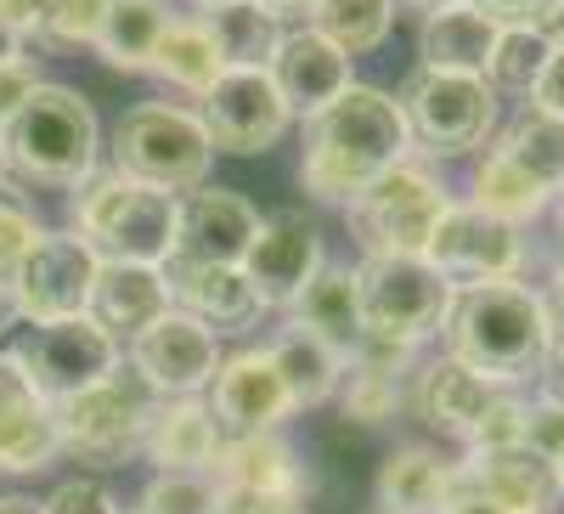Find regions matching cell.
<instances>
[{"instance_id":"obj_1","label":"cell","mask_w":564,"mask_h":514,"mask_svg":"<svg viewBox=\"0 0 564 514\" xmlns=\"http://www.w3.org/2000/svg\"><path fill=\"white\" fill-rule=\"evenodd\" d=\"M412 153V130L401 97L379 85H350L339 103H327L316 119H305V153H300V186L316 204H350L367 181H379Z\"/></svg>"},{"instance_id":"obj_2","label":"cell","mask_w":564,"mask_h":514,"mask_svg":"<svg viewBox=\"0 0 564 514\" xmlns=\"http://www.w3.org/2000/svg\"><path fill=\"white\" fill-rule=\"evenodd\" d=\"M446 356L486 373L497 385H525L547 362V322H542V289L525 277H502V283L457 289L446 311Z\"/></svg>"},{"instance_id":"obj_3","label":"cell","mask_w":564,"mask_h":514,"mask_svg":"<svg viewBox=\"0 0 564 514\" xmlns=\"http://www.w3.org/2000/svg\"><path fill=\"white\" fill-rule=\"evenodd\" d=\"M7 170L34 186H85L102 159V125L79 90L68 85H40L29 108L0 130Z\"/></svg>"},{"instance_id":"obj_4","label":"cell","mask_w":564,"mask_h":514,"mask_svg":"<svg viewBox=\"0 0 564 514\" xmlns=\"http://www.w3.org/2000/svg\"><path fill=\"white\" fill-rule=\"evenodd\" d=\"M181 199L159 186L124 181L119 170L90 175L74 199V232L90 244L97 260H130V266H170L175 255Z\"/></svg>"},{"instance_id":"obj_5","label":"cell","mask_w":564,"mask_h":514,"mask_svg":"<svg viewBox=\"0 0 564 514\" xmlns=\"http://www.w3.org/2000/svg\"><path fill=\"white\" fill-rule=\"evenodd\" d=\"M113 170L124 181L159 186V193H198L215 170V142L198 114L175 103H135L113 125Z\"/></svg>"},{"instance_id":"obj_6","label":"cell","mask_w":564,"mask_h":514,"mask_svg":"<svg viewBox=\"0 0 564 514\" xmlns=\"http://www.w3.org/2000/svg\"><path fill=\"white\" fill-rule=\"evenodd\" d=\"M446 204H452L446 186L423 164L401 159L345 204V221H350V238L361 244V260H423Z\"/></svg>"},{"instance_id":"obj_7","label":"cell","mask_w":564,"mask_h":514,"mask_svg":"<svg viewBox=\"0 0 564 514\" xmlns=\"http://www.w3.org/2000/svg\"><path fill=\"white\" fill-rule=\"evenodd\" d=\"M350 271H356L367 345H390V351H412L417 356L423 340H441L457 289L430 260H361Z\"/></svg>"},{"instance_id":"obj_8","label":"cell","mask_w":564,"mask_h":514,"mask_svg":"<svg viewBox=\"0 0 564 514\" xmlns=\"http://www.w3.org/2000/svg\"><path fill=\"white\" fill-rule=\"evenodd\" d=\"M52 413H57V452L79 458L85 470H119V463L141 458V436H148V418H153V390L119 367L108 385L68 396Z\"/></svg>"},{"instance_id":"obj_9","label":"cell","mask_w":564,"mask_h":514,"mask_svg":"<svg viewBox=\"0 0 564 514\" xmlns=\"http://www.w3.org/2000/svg\"><path fill=\"white\" fill-rule=\"evenodd\" d=\"M406 130L412 148L430 159H457L475 153L486 136L497 130V90L480 74H441V68H417L406 79Z\"/></svg>"},{"instance_id":"obj_10","label":"cell","mask_w":564,"mask_h":514,"mask_svg":"<svg viewBox=\"0 0 564 514\" xmlns=\"http://www.w3.org/2000/svg\"><path fill=\"white\" fill-rule=\"evenodd\" d=\"M97 271H102V260L90 255V244L79 232H45L12 271L18 317L29 329H52V322L85 317L90 289H97Z\"/></svg>"},{"instance_id":"obj_11","label":"cell","mask_w":564,"mask_h":514,"mask_svg":"<svg viewBox=\"0 0 564 514\" xmlns=\"http://www.w3.org/2000/svg\"><path fill=\"white\" fill-rule=\"evenodd\" d=\"M198 119L209 130L215 153H231V159H260L271 153L282 136H289L294 114L282 103V90L265 68H226L204 97H198Z\"/></svg>"},{"instance_id":"obj_12","label":"cell","mask_w":564,"mask_h":514,"mask_svg":"<svg viewBox=\"0 0 564 514\" xmlns=\"http://www.w3.org/2000/svg\"><path fill=\"white\" fill-rule=\"evenodd\" d=\"M23 373L34 379V390L45 401H68V396H85V390H97L108 385L113 373L124 367L119 356V340L102 334L90 317H74V322H52V329H34L29 340L12 345Z\"/></svg>"},{"instance_id":"obj_13","label":"cell","mask_w":564,"mask_h":514,"mask_svg":"<svg viewBox=\"0 0 564 514\" xmlns=\"http://www.w3.org/2000/svg\"><path fill=\"white\" fill-rule=\"evenodd\" d=\"M423 260H430L452 289H480V283L520 277L525 238H520V226H508V221H497V215H486L475 204H446Z\"/></svg>"},{"instance_id":"obj_14","label":"cell","mask_w":564,"mask_h":514,"mask_svg":"<svg viewBox=\"0 0 564 514\" xmlns=\"http://www.w3.org/2000/svg\"><path fill=\"white\" fill-rule=\"evenodd\" d=\"M130 367L153 396H204L220 367V334H209L193 311H164L153 329L130 340Z\"/></svg>"},{"instance_id":"obj_15","label":"cell","mask_w":564,"mask_h":514,"mask_svg":"<svg viewBox=\"0 0 564 514\" xmlns=\"http://www.w3.org/2000/svg\"><path fill=\"white\" fill-rule=\"evenodd\" d=\"M513 390L486 379V373L475 367H463L452 356H435V362H423L412 367V385H406V407L423 418L430 430L452 436L457 447H468L480 430H486V418L508 401Z\"/></svg>"},{"instance_id":"obj_16","label":"cell","mask_w":564,"mask_h":514,"mask_svg":"<svg viewBox=\"0 0 564 514\" xmlns=\"http://www.w3.org/2000/svg\"><path fill=\"white\" fill-rule=\"evenodd\" d=\"M204 401H209L215 425L226 436H265V430H282L294 418V396H289V385H282V373H276L265 345L220 356Z\"/></svg>"},{"instance_id":"obj_17","label":"cell","mask_w":564,"mask_h":514,"mask_svg":"<svg viewBox=\"0 0 564 514\" xmlns=\"http://www.w3.org/2000/svg\"><path fill=\"white\" fill-rule=\"evenodd\" d=\"M243 271H249V283L260 289L265 306L289 311V300L322 271L316 215H305V210H271V215H260V232H254V244L243 255Z\"/></svg>"},{"instance_id":"obj_18","label":"cell","mask_w":564,"mask_h":514,"mask_svg":"<svg viewBox=\"0 0 564 514\" xmlns=\"http://www.w3.org/2000/svg\"><path fill=\"white\" fill-rule=\"evenodd\" d=\"M260 232V210L231 193V186H198L181 199V226H175V255L181 266H243L249 244Z\"/></svg>"},{"instance_id":"obj_19","label":"cell","mask_w":564,"mask_h":514,"mask_svg":"<svg viewBox=\"0 0 564 514\" xmlns=\"http://www.w3.org/2000/svg\"><path fill=\"white\" fill-rule=\"evenodd\" d=\"M57 458V413L34 390L18 351H0V475H34Z\"/></svg>"},{"instance_id":"obj_20","label":"cell","mask_w":564,"mask_h":514,"mask_svg":"<svg viewBox=\"0 0 564 514\" xmlns=\"http://www.w3.org/2000/svg\"><path fill=\"white\" fill-rule=\"evenodd\" d=\"M226 447V430L215 425V413L204 396H170L153 401L148 436H141V458H153V470L170 475H209L215 458Z\"/></svg>"},{"instance_id":"obj_21","label":"cell","mask_w":564,"mask_h":514,"mask_svg":"<svg viewBox=\"0 0 564 514\" xmlns=\"http://www.w3.org/2000/svg\"><path fill=\"white\" fill-rule=\"evenodd\" d=\"M175 311V289L164 266H130V260H102L97 289H90V322L113 340H135L141 329Z\"/></svg>"},{"instance_id":"obj_22","label":"cell","mask_w":564,"mask_h":514,"mask_svg":"<svg viewBox=\"0 0 564 514\" xmlns=\"http://www.w3.org/2000/svg\"><path fill=\"white\" fill-rule=\"evenodd\" d=\"M164 271H170L175 306L193 311L209 334H249L271 311L243 266H181V260H170Z\"/></svg>"},{"instance_id":"obj_23","label":"cell","mask_w":564,"mask_h":514,"mask_svg":"<svg viewBox=\"0 0 564 514\" xmlns=\"http://www.w3.org/2000/svg\"><path fill=\"white\" fill-rule=\"evenodd\" d=\"M271 79H276V90H282V103H289L294 119H316L327 103H339L345 90L356 85L350 79V57L339 52L334 40H322L311 29L282 40V52L271 63Z\"/></svg>"},{"instance_id":"obj_24","label":"cell","mask_w":564,"mask_h":514,"mask_svg":"<svg viewBox=\"0 0 564 514\" xmlns=\"http://www.w3.org/2000/svg\"><path fill=\"white\" fill-rule=\"evenodd\" d=\"M457 481L491 492L502 508L513 514H547L564 486H558V470L547 458L525 452V447H497V452H463L457 458Z\"/></svg>"},{"instance_id":"obj_25","label":"cell","mask_w":564,"mask_h":514,"mask_svg":"<svg viewBox=\"0 0 564 514\" xmlns=\"http://www.w3.org/2000/svg\"><path fill=\"white\" fill-rule=\"evenodd\" d=\"M412 351L390 345H361V356L345 367L339 379V413L350 425H390L395 413H406V385H412Z\"/></svg>"},{"instance_id":"obj_26","label":"cell","mask_w":564,"mask_h":514,"mask_svg":"<svg viewBox=\"0 0 564 514\" xmlns=\"http://www.w3.org/2000/svg\"><path fill=\"white\" fill-rule=\"evenodd\" d=\"M289 322L311 329L316 340H327L345 362L361 356L367 334H361V300H356V271L350 266H322L311 283L289 300Z\"/></svg>"},{"instance_id":"obj_27","label":"cell","mask_w":564,"mask_h":514,"mask_svg":"<svg viewBox=\"0 0 564 514\" xmlns=\"http://www.w3.org/2000/svg\"><path fill=\"white\" fill-rule=\"evenodd\" d=\"M497 29L480 7L468 0H452V7L423 18L417 34V68H441V74H486V57L497 45Z\"/></svg>"},{"instance_id":"obj_28","label":"cell","mask_w":564,"mask_h":514,"mask_svg":"<svg viewBox=\"0 0 564 514\" xmlns=\"http://www.w3.org/2000/svg\"><path fill=\"white\" fill-rule=\"evenodd\" d=\"M271 351V362H276V373H282V385H289V396H294V413H305V407H327L339 396V379H345V356L327 345V340H316L311 329H300V322H282L276 329V340L265 345Z\"/></svg>"},{"instance_id":"obj_29","label":"cell","mask_w":564,"mask_h":514,"mask_svg":"<svg viewBox=\"0 0 564 514\" xmlns=\"http://www.w3.org/2000/svg\"><path fill=\"white\" fill-rule=\"evenodd\" d=\"M209 475L220 486H238V492H305V463L276 430H265V436H226Z\"/></svg>"},{"instance_id":"obj_30","label":"cell","mask_w":564,"mask_h":514,"mask_svg":"<svg viewBox=\"0 0 564 514\" xmlns=\"http://www.w3.org/2000/svg\"><path fill=\"white\" fill-rule=\"evenodd\" d=\"M452 470H457V458L423 447V441L395 447L384 458V470H379V508H390V514H435L452 492Z\"/></svg>"},{"instance_id":"obj_31","label":"cell","mask_w":564,"mask_h":514,"mask_svg":"<svg viewBox=\"0 0 564 514\" xmlns=\"http://www.w3.org/2000/svg\"><path fill=\"white\" fill-rule=\"evenodd\" d=\"M170 0H108V18L97 34V57L119 74H148L153 52L170 29Z\"/></svg>"},{"instance_id":"obj_32","label":"cell","mask_w":564,"mask_h":514,"mask_svg":"<svg viewBox=\"0 0 564 514\" xmlns=\"http://www.w3.org/2000/svg\"><path fill=\"white\" fill-rule=\"evenodd\" d=\"M491 153H497L502 164H513L531 186H542V193L558 199V186H564V125H558V119L525 108L520 119H508V125L497 130Z\"/></svg>"},{"instance_id":"obj_33","label":"cell","mask_w":564,"mask_h":514,"mask_svg":"<svg viewBox=\"0 0 564 514\" xmlns=\"http://www.w3.org/2000/svg\"><path fill=\"white\" fill-rule=\"evenodd\" d=\"M164 85L175 90H193V97H204V90L226 74V57H220V45L209 34L204 18H170L164 40H159V52H153V68Z\"/></svg>"},{"instance_id":"obj_34","label":"cell","mask_w":564,"mask_h":514,"mask_svg":"<svg viewBox=\"0 0 564 514\" xmlns=\"http://www.w3.org/2000/svg\"><path fill=\"white\" fill-rule=\"evenodd\" d=\"M204 23H209V34H215V45H220L226 68H265V74H271L282 40H289L282 18L265 12L260 0H238V7H226V12H209Z\"/></svg>"},{"instance_id":"obj_35","label":"cell","mask_w":564,"mask_h":514,"mask_svg":"<svg viewBox=\"0 0 564 514\" xmlns=\"http://www.w3.org/2000/svg\"><path fill=\"white\" fill-rule=\"evenodd\" d=\"M547 57H553V40H547L542 23H508V29H497V45H491L480 79L497 97H531Z\"/></svg>"},{"instance_id":"obj_36","label":"cell","mask_w":564,"mask_h":514,"mask_svg":"<svg viewBox=\"0 0 564 514\" xmlns=\"http://www.w3.org/2000/svg\"><path fill=\"white\" fill-rule=\"evenodd\" d=\"M305 18H311V34L334 40L345 57H367L390 40L395 0H316Z\"/></svg>"},{"instance_id":"obj_37","label":"cell","mask_w":564,"mask_h":514,"mask_svg":"<svg viewBox=\"0 0 564 514\" xmlns=\"http://www.w3.org/2000/svg\"><path fill=\"white\" fill-rule=\"evenodd\" d=\"M108 18V0H40V18L34 34L45 52H79V45H97Z\"/></svg>"},{"instance_id":"obj_38","label":"cell","mask_w":564,"mask_h":514,"mask_svg":"<svg viewBox=\"0 0 564 514\" xmlns=\"http://www.w3.org/2000/svg\"><path fill=\"white\" fill-rule=\"evenodd\" d=\"M220 508V481L215 475H170L159 470L135 497V514H215Z\"/></svg>"},{"instance_id":"obj_39","label":"cell","mask_w":564,"mask_h":514,"mask_svg":"<svg viewBox=\"0 0 564 514\" xmlns=\"http://www.w3.org/2000/svg\"><path fill=\"white\" fill-rule=\"evenodd\" d=\"M40 238H45V226H40L29 193H23L18 181H0V277H12L18 260H23Z\"/></svg>"},{"instance_id":"obj_40","label":"cell","mask_w":564,"mask_h":514,"mask_svg":"<svg viewBox=\"0 0 564 514\" xmlns=\"http://www.w3.org/2000/svg\"><path fill=\"white\" fill-rule=\"evenodd\" d=\"M520 447L525 452H536V458H547L553 470L564 463V407H553V401H525V425H520Z\"/></svg>"},{"instance_id":"obj_41","label":"cell","mask_w":564,"mask_h":514,"mask_svg":"<svg viewBox=\"0 0 564 514\" xmlns=\"http://www.w3.org/2000/svg\"><path fill=\"white\" fill-rule=\"evenodd\" d=\"M215 514H311L305 492H238L220 486V508Z\"/></svg>"},{"instance_id":"obj_42","label":"cell","mask_w":564,"mask_h":514,"mask_svg":"<svg viewBox=\"0 0 564 514\" xmlns=\"http://www.w3.org/2000/svg\"><path fill=\"white\" fill-rule=\"evenodd\" d=\"M45 514H119V503L97 481H63L52 497H45Z\"/></svg>"},{"instance_id":"obj_43","label":"cell","mask_w":564,"mask_h":514,"mask_svg":"<svg viewBox=\"0 0 564 514\" xmlns=\"http://www.w3.org/2000/svg\"><path fill=\"white\" fill-rule=\"evenodd\" d=\"M45 79L34 74V63H7V68H0V130H7L23 108H29V97H34V90H40Z\"/></svg>"},{"instance_id":"obj_44","label":"cell","mask_w":564,"mask_h":514,"mask_svg":"<svg viewBox=\"0 0 564 514\" xmlns=\"http://www.w3.org/2000/svg\"><path fill=\"white\" fill-rule=\"evenodd\" d=\"M531 108L564 125V52H558V45H553V57H547V68H542V79L531 90Z\"/></svg>"},{"instance_id":"obj_45","label":"cell","mask_w":564,"mask_h":514,"mask_svg":"<svg viewBox=\"0 0 564 514\" xmlns=\"http://www.w3.org/2000/svg\"><path fill=\"white\" fill-rule=\"evenodd\" d=\"M468 7H480L491 23H547V12L558 7V0H468Z\"/></svg>"},{"instance_id":"obj_46","label":"cell","mask_w":564,"mask_h":514,"mask_svg":"<svg viewBox=\"0 0 564 514\" xmlns=\"http://www.w3.org/2000/svg\"><path fill=\"white\" fill-rule=\"evenodd\" d=\"M542 322H547V356H564V260L547 271V289H542Z\"/></svg>"},{"instance_id":"obj_47","label":"cell","mask_w":564,"mask_h":514,"mask_svg":"<svg viewBox=\"0 0 564 514\" xmlns=\"http://www.w3.org/2000/svg\"><path fill=\"white\" fill-rule=\"evenodd\" d=\"M435 514H513V508H502V503H497L491 492H480V486L457 481V470H452V492H446V503H441Z\"/></svg>"},{"instance_id":"obj_48","label":"cell","mask_w":564,"mask_h":514,"mask_svg":"<svg viewBox=\"0 0 564 514\" xmlns=\"http://www.w3.org/2000/svg\"><path fill=\"white\" fill-rule=\"evenodd\" d=\"M0 18L18 29V40L34 34V18H40V0H0Z\"/></svg>"},{"instance_id":"obj_49","label":"cell","mask_w":564,"mask_h":514,"mask_svg":"<svg viewBox=\"0 0 564 514\" xmlns=\"http://www.w3.org/2000/svg\"><path fill=\"white\" fill-rule=\"evenodd\" d=\"M536 379H542V401L564 407V356H547V362H542V373H536Z\"/></svg>"},{"instance_id":"obj_50","label":"cell","mask_w":564,"mask_h":514,"mask_svg":"<svg viewBox=\"0 0 564 514\" xmlns=\"http://www.w3.org/2000/svg\"><path fill=\"white\" fill-rule=\"evenodd\" d=\"M18 295H12V277H0V334H7V329H18Z\"/></svg>"},{"instance_id":"obj_51","label":"cell","mask_w":564,"mask_h":514,"mask_svg":"<svg viewBox=\"0 0 564 514\" xmlns=\"http://www.w3.org/2000/svg\"><path fill=\"white\" fill-rule=\"evenodd\" d=\"M18 52H23V40H18V29H12L7 18H0V68H7V63H18Z\"/></svg>"},{"instance_id":"obj_52","label":"cell","mask_w":564,"mask_h":514,"mask_svg":"<svg viewBox=\"0 0 564 514\" xmlns=\"http://www.w3.org/2000/svg\"><path fill=\"white\" fill-rule=\"evenodd\" d=\"M0 514H45V503L23 497V492H7V497H0Z\"/></svg>"},{"instance_id":"obj_53","label":"cell","mask_w":564,"mask_h":514,"mask_svg":"<svg viewBox=\"0 0 564 514\" xmlns=\"http://www.w3.org/2000/svg\"><path fill=\"white\" fill-rule=\"evenodd\" d=\"M260 7H265V12H276V18H289V12H311L316 0H260Z\"/></svg>"},{"instance_id":"obj_54","label":"cell","mask_w":564,"mask_h":514,"mask_svg":"<svg viewBox=\"0 0 564 514\" xmlns=\"http://www.w3.org/2000/svg\"><path fill=\"white\" fill-rule=\"evenodd\" d=\"M542 29H547V40H553L558 52H564V0H558V7L547 12V23H542Z\"/></svg>"},{"instance_id":"obj_55","label":"cell","mask_w":564,"mask_h":514,"mask_svg":"<svg viewBox=\"0 0 564 514\" xmlns=\"http://www.w3.org/2000/svg\"><path fill=\"white\" fill-rule=\"evenodd\" d=\"M193 7L209 18V12H226V7H238V0H193Z\"/></svg>"},{"instance_id":"obj_56","label":"cell","mask_w":564,"mask_h":514,"mask_svg":"<svg viewBox=\"0 0 564 514\" xmlns=\"http://www.w3.org/2000/svg\"><path fill=\"white\" fill-rule=\"evenodd\" d=\"M406 7H423V18H430V12H441V7H452V0H406Z\"/></svg>"},{"instance_id":"obj_57","label":"cell","mask_w":564,"mask_h":514,"mask_svg":"<svg viewBox=\"0 0 564 514\" xmlns=\"http://www.w3.org/2000/svg\"><path fill=\"white\" fill-rule=\"evenodd\" d=\"M553 215H558V244H564V186H558V199H553Z\"/></svg>"},{"instance_id":"obj_58","label":"cell","mask_w":564,"mask_h":514,"mask_svg":"<svg viewBox=\"0 0 564 514\" xmlns=\"http://www.w3.org/2000/svg\"><path fill=\"white\" fill-rule=\"evenodd\" d=\"M0 181H7V148H0Z\"/></svg>"},{"instance_id":"obj_59","label":"cell","mask_w":564,"mask_h":514,"mask_svg":"<svg viewBox=\"0 0 564 514\" xmlns=\"http://www.w3.org/2000/svg\"><path fill=\"white\" fill-rule=\"evenodd\" d=\"M558 486H564V463H558Z\"/></svg>"},{"instance_id":"obj_60","label":"cell","mask_w":564,"mask_h":514,"mask_svg":"<svg viewBox=\"0 0 564 514\" xmlns=\"http://www.w3.org/2000/svg\"><path fill=\"white\" fill-rule=\"evenodd\" d=\"M379 514H390V508H379Z\"/></svg>"}]
</instances>
